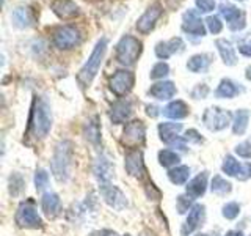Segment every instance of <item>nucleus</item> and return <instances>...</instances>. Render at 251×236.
<instances>
[{"label": "nucleus", "mask_w": 251, "mask_h": 236, "mask_svg": "<svg viewBox=\"0 0 251 236\" xmlns=\"http://www.w3.org/2000/svg\"><path fill=\"white\" fill-rule=\"evenodd\" d=\"M83 134H85V139L88 140L90 144H93L94 147H99V144H100V124H99L98 117H93L85 123Z\"/></svg>", "instance_id": "nucleus-27"}, {"label": "nucleus", "mask_w": 251, "mask_h": 236, "mask_svg": "<svg viewBox=\"0 0 251 236\" xmlns=\"http://www.w3.org/2000/svg\"><path fill=\"white\" fill-rule=\"evenodd\" d=\"M248 120H250V110L247 109H239L235 112L234 121H232V132L235 136H242L245 134L247 128H248Z\"/></svg>", "instance_id": "nucleus-30"}, {"label": "nucleus", "mask_w": 251, "mask_h": 236, "mask_svg": "<svg viewBox=\"0 0 251 236\" xmlns=\"http://www.w3.org/2000/svg\"><path fill=\"white\" fill-rule=\"evenodd\" d=\"M180 129H182V124H180V123H171V121L160 123L159 124V136H160V140L165 142L167 145H173L180 137L179 136Z\"/></svg>", "instance_id": "nucleus-23"}, {"label": "nucleus", "mask_w": 251, "mask_h": 236, "mask_svg": "<svg viewBox=\"0 0 251 236\" xmlns=\"http://www.w3.org/2000/svg\"><path fill=\"white\" fill-rule=\"evenodd\" d=\"M239 52L242 55H245V57H251V39L250 41H245L239 46Z\"/></svg>", "instance_id": "nucleus-45"}, {"label": "nucleus", "mask_w": 251, "mask_h": 236, "mask_svg": "<svg viewBox=\"0 0 251 236\" xmlns=\"http://www.w3.org/2000/svg\"><path fill=\"white\" fill-rule=\"evenodd\" d=\"M245 77L248 79V81H251V65L245 69Z\"/></svg>", "instance_id": "nucleus-49"}, {"label": "nucleus", "mask_w": 251, "mask_h": 236, "mask_svg": "<svg viewBox=\"0 0 251 236\" xmlns=\"http://www.w3.org/2000/svg\"><path fill=\"white\" fill-rule=\"evenodd\" d=\"M148 93L151 94L152 98L159 99V101H168V99H171L177 93V88H176V85L173 84V82L165 81V82L154 84L151 88H149Z\"/></svg>", "instance_id": "nucleus-21"}, {"label": "nucleus", "mask_w": 251, "mask_h": 236, "mask_svg": "<svg viewBox=\"0 0 251 236\" xmlns=\"http://www.w3.org/2000/svg\"><path fill=\"white\" fill-rule=\"evenodd\" d=\"M24 178L21 175H18V173H13V175L10 177V192L11 195H18L22 189H24Z\"/></svg>", "instance_id": "nucleus-38"}, {"label": "nucleus", "mask_w": 251, "mask_h": 236, "mask_svg": "<svg viewBox=\"0 0 251 236\" xmlns=\"http://www.w3.org/2000/svg\"><path fill=\"white\" fill-rule=\"evenodd\" d=\"M207 189V172H202L200 175H196L192 181H188L187 184V194L192 199H198V197L204 195Z\"/></svg>", "instance_id": "nucleus-24"}, {"label": "nucleus", "mask_w": 251, "mask_h": 236, "mask_svg": "<svg viewBox=\"0 0 251 236\" xmlns=\"http://www.w3.org/2000/svg\"><path fill=\"white\" fill-rule=\"evenodd\" d=\"M145 136H146V128L141 120H132L126 124L123 131V145H126L130 149H138L145 144Z\"/></svg>", "instance_id": "nucleus-7"}, {"label": "nucleus", "mask_w": 251, "mask_h": 236, "mask_svg": "<svg viewBox=\"0 0 251 236\" xmlns=\"http://www.w3.org/2000/svg\"><path fill=\"white\" fill-rule=\"evenodd\" d=\"M146 114L149 115V117H157L160 112H159V107H155V106H146Z\"/></svg>", "instance_id": "nucleus-46"}, {"label": "nucleus", "mask_w": 251, "mask_h": 236, "mask_svg": "<svg viewBox=\"0 0 251 236\" xmlns=\"http://www.w3.org/2000/svg\"><path fill=\"white\" fill-rule=\"evenodd\" d=\"M210 55L207 54H196L193 57H190V60L187 61V69L192 71V73H204L209 65H210Z\"/></svg>", "instance_id": "nucleus-29"}, {"label": "nucleus", "mask_w": 251, "mask_h": 236, "mask_svg": "<svg viewBox=\"0 0 251 236\" xmlns=\"http://www.w3.org/2000/svg\"><path fill=\"white\" fill-rule=\"evenodd\" d=\"M192 197L190 195H179L177 200H176V208H177V212L179 214H184V212H187L188 209H192Z\"/></svg>", "instance_id": "nucleus-36"}, {"label": "nucleus", "mask_w": 251, "mask_h": 236, "mask_svg": "<svg viewBox=\"0 0 251 236\" xmlns=\"http://www.w3.org/2000/svg\"><path fill=\"white\" fill-rule=\"evenodd\" d=\"M225 236H243L242 232H237V230H231V232H227Z\"/></svg>", "instance_id": "nucleus-48"}, {"label": "nucleus", "mask_w": 251, "mask_h": 236, "mask_svg": "<svg viewBox=\"0 0 251 236\" xmlns=\"http://www.w3.org/2000/svg\"><path fill=\"white\" fill-rule=\"evenodd\" d=\"M239 2H245V0H239Z\"/></svg>", "instance_id": "nucleus-51"}, {"label": "nucleus", "mask_w": 251, "mask_h": 236, "mask_svg": "<svg viewBox=\"0 0 251 236\" xmlns=\"http://www.w3.org/2000/svg\"><path fill=\"white\" fill-rule=\"evenodd\" d=\"M206 24H207V29L210 33H220V31L223 30V24L222 21H220V18H217V16H209V18L206 19Z\"/></svg>", "instance_id": "nucleus-40"}, {"label": "nucleus", "mask_w": 251, "mask_h": 236, "mask_svg": "<svg viewBox=\"0 0 251 236\" xmlns=\"http://www.w3.org/2000/svg\"><path fill=\"white\" fill-rule=\"evenodd\" d=\"M133 84H135V76H133L132 71L120 69L112 76V79H110V90H112L118 98H123L133 88Z\"/></svg>", "instance_id": "nucleus-9"}, {"label": "nucleus", "mask_w": 251, "mask_h": 236, "mask_svg": "<svg viewBox=\"0 0 251 236\" xmlns=\"http://www.w3.org/2000/svg\"><path fill=\"white\" fill-rule=\"evenodd\" d=\"M132 115V102L129 99H121L115 102L110 110V120L113 124H121L126 120H129Z\"/></svg>", "instance_id": "nucleus-18"}, {"label": "nucleus", "mask_w": 251, "mask_h": 236, "mask_svg": "<svg viewBox=\"0 0 251 236\" xmlns=\"http://www.w3.org/2000/svg\"><path fill=\"white\" fill-rule=\"evenodd\" d=\"M94 177H96L100 183H110V179L115 175V165L108 159L105 154H100L96 161H94Z\"/></svg>", "instance_id": "nucleus-15"}, {"label": "nucleus", "mask_w": 251, "mask_h": 236, "mask_svg": "<svg viewBox=\"0 0 251 236\" xmlns=\"http://www.w3.org/2000/svg\"><path fill=\"white\" fill-rule=\"evenodd\" d=\"M163 117L167 118H173V120H180V118H185L188 115V106L185 104L184 101H173L170 102L168 106H165L162 109Z\"/></svg>", "instance_id": "nucleus-26"}, {"label": "nucleus", "mask_w": 251, "mask_h": 236, "mask_svg": "<svg viewBox=\"0 0 251 236\" xmlns=\"http://www.w3.org/2000/svg\"><path fill=\"white\" fill-rule=\"evenodd\" d=\"M124 165L130 177H137V178L145 177V173H146L145 161H143V153H141L140 149H130L124 157Z\"/></svg>", "instance_id": "nucleus-14"}, {"label": "nucleus", "mask_w": 251, "mask_h": 236, "mask_svg": "<svg viewBox=\"0 0 251 236\" xmlns=\"http://www.w3.org/2000/svg\"><path fill=\"white\" fill-rule=\"evenodd\" d=\"M196 236H212V235H207V233H198Z\"/></svg>", "instance_id": "nucleus-50"}, {"label": "nucleus", "mask_w": 251, "mask_h": 236, "mask_svg": "<svg viewBox=\"0 0 251 236\" xmlns=\"http://www.w3.org/2000/svg\"><path fill=\"white\" fill-rule=\"evenodd\" d=\"M240 91H242V88L235 82H232L231 79H223V81L220 82L218 88L215 90V96L217 98L231 99L234 96H237Z\"/></svg>", "instance_id": "nucleus-28"}, {"label": "nucleus", "mask_w": 251, "mask_h": 236, "mask_svg": "<svg viewBox=\"0 0 251 236\" xmlns=\"http://www.w3.org/2000/svg\"><path fill=\"white\" fill-rule=\"evenodd\" d=\"M220 14L223 16V18L226 19V22H229L231 26L234 22H237L243 18V14L242 11L239 10L237 6H234V5H229V3H222L220 5Z\"/></svg>", "instance_id": "nucleus-32"}, {"label": "nucleus", "mask_w": 251, "mask_h": 236, "mask_svg": "<svg viewBox=\"0 0 251 236\" xmlns=\"http://www.w3.org/2000/svg\"><path fill=\"white\" fill-rule=\"evenodd\" d=\"M93 236H116V233L113 230H100L98 233H94Z\"/></svg>", "instance_id": "nucleus-47"}, {"label": "nucleus", "mask_w": 251, "mask_h": 236, "mask_svg": "<svg viewBox=\"0 0 251 236\" xmlns=\"http://www.w3.org/2000/svg\"><path fill=\"white\" fill-rule=\"evenodd\" d=\"M170 74V66L167 65L165 61H159V63H155V65L152 66L151 69V79H163L165 76H168Z\"/></svg>", "instance_id": "nucleus-35"}, {"label": "nucleus", "mask_w": 251, "mask_h": 236, "mask_svg": "<svg viewBox=\"0 0 251 236\" xmlns=\"http://www.w3.org/2000/svg\"><path fill=\"white\" fill-rule=\"evenodd\" d=\"M52 128V112L50 106L44 98L35 96L31 104V112L28 118V134L35 139H46Z\"/></svg>", "instance_id": "nucleus-1"}, {"label": "nucleus", "mask_w": 251, "mask_h": 236, "mask_svg": "<svg viewBox=\"0 0 251 236\" xmlns=\"http://www.w3.org/2000/svg\"><path fill=\"white\" fill-rule=\"evenodd\" d=\"M182 47H184L182 39H180L179 36H175V38L168 39V41H160V43H157V46H155V55H157L159 59L165 60V59L171 57L173 54H176V52H179V51H182Z\"/></svg>", "instance_id": "nucleus-20"}, {"label": "nucleus", "mask_w": 251, "mask_h": 236, "mask_svg": "<svg viewBox=\"0 0 251 236\" xmlns=\"http://www.w3.org/2000/svg\"><path fill=\"white\" fill-rule=\"evenodd\" d=\"M182 30L185 33H190L195 36H204L206 35V27L204 22L198 18V14L195 11H187L184 14V22H182Z\"/></svg>", "instance_id": "nucleus-17"}, {"label": "nucleus", "mask_w": 251, "mask_h": 236, "mask_svg": "<svg viewBox=\"0 0 251 236\" xmlns=\"http://www.w3.org/2000/svg\"><path fill=\"white\" fill-rule=\"evenodd\" d=\"M179 161V154L176 151H171V149H162L159 153V164L162 167H173V165H177Z\"/></svg>", "instance_id": "nucleus-34"}, {"label": "nucleus", "mask_w": 251, "mask_h": 236, "mask_svg": "<svg viewBox=\"0 0 251 236\" xmlns=\"http://www.w3.org/2000/svg\"><path fill=\"white\" fill-rule=\"evenodd\" d=\"M215 44H217L220 55H222V60L225 65L234 66L235 63H237V55H235V49L232 47L231 41H227V39H217Z\"/></svg>", "instance_id": "nucleus-25"}, {"label": "nucleus", "mask_w": 251, "mask_h": 236, "mask_svg": "<svg viewBox=\"0 0 251 236\" xmlns=\"http://www.w3.org/2000/svg\"><path fill=\"white\" fill-rule=\"evenodd\" d=\"M240 214V205L239 203H235V202H229V203H226L225 206H223V217L226 219H235Z\"/></svg>", "instance_id": "nucleus-37"}, {"label": "nucleus", "mask_w": 251, "mask_h": 236, "mask_svg": "<svg viewBox=\"0 0 251 236\" xmlns=\"http://www.w3.org/2000/svg\"><path fill=\"white\" fill-rule=\"evenodd\" d=\"M196 6L201 13H210L215 8V0H196Z\"/></svg>", "instance_id": "nucleus-43"}, {"label": "nucleus", "mask_w": 251, "mask_h": 236, "mask_svg": "<svg viewBox=\"0 0 251 236\" xmlns=\"http://www.w3.org/2000/svg\"><path fill=\"white\" fill-rule=\"evenodd\" d=\"M16 224L22 228H41L43 220L38 214L35 205L31 200L21 203V206L16 211Z\"/></svg>", "instance_id": "nucleus-8"}, {"label": "nucleus", "mask_w": 251, "mask_h": 236, "mask_svg": "<svg viewBox=\"0 0 251 236\" xmlns=\"http://www.w3.org/2000/svg\"><path fill=\"white\" fill-rule=\"evenodd\" d=\"M73 167V144L69 140H63L55 147V151L50 161V169L57 181L66 183L71 177Z\"/></svg>", "instance_id": "nucleus-2"}, {"label": "nucleus", "mask_w": 251, "mask_h": 236, "mask_svg": "<svg viewBox=\"0 0 251 236\" xmlns=\"http://www.w3.org/2000/svg\"><path fill=\"white\" fill-rule=\"evenodd\" d=\"M188 177H190V169L187 167V165H177V167L171 169L168 172V178L173 184H185Z\"/></svg>", "instance_id": "nucleus-31"}, {"label": "nucleus", "mask_w": 251, "mask_h": 236, "mask_svg": "<svg viewBox=\"0 0 251 236\" xmlns=\"http://www.w3.org/2000/svg\"><path fill=\"white\" fill-rule=\"evenodd\" d=\"M107 46H108V39L100 38L96 43V46H94L88 60L85 61V65L78 71L77 81L82 87H88L93 82V79L96 77V74L99 73V68L102 65V61H104L105 52H107Z\"/></svg>", "instance_id": "nucleus-3"}, {"label": "nucleus", "mask_w": 251, "mask_h": 236, "mask_svg": "<svg viewBox=\"0 0 251 236\" xmlns=\"http://www.w3.org/2000/svg\"><path fill=\"white\" fill-rule=\"evenodd\" d=\"M209 87L206 85V84H198L195 87V88L192 90V98H195V99H204L209 94Z\"/></svg>", "instance_id": "nucleus-42"}, {"label": "nucleus", "mask_w": 251, "mask_h": 236, "mask_svg": "<svg viewBox=\"0 0 251 236\" xmlns=\"http://www.w3.org/2000/svg\"><path fill=\"white\" fill-rule=\"evenodd\" d=\"M82 41V35L78 29L74 26H61L53 31L52 43L53 46L60 51H69L74 49L75 46H78Z\"/></svg>", "instance_id": "nucleus-5"}, {"label": "nucleus", "mask_w": 251, "mask_h": 236, "mask_svg": "<svg viewBox=\"0 0 251 236\" xmlns=\"http://www.w3.org/2000/svg\"><path fill=\"white\" fill-rule=\"evenodd\" d=\"M163 14V8L160 3H152L148 10L140 16L137 21V30L140 33L148 35L155 27V22L160 19V16Z\"/></svg>", "instance_id": "nucleus-11"}, {"label": "nucleus", "mask_w": 251, "mask_h": 236, "mask_svg": "<svg viewBox=\"0 0 251 236\" xmlns=\"http://www.w3.org/2000/svg\"><path fill=\"white\" fill-rule=\"evenodd\" d=\"M202 123L209 131H223L229 126L231 121V114L222 107H209L204 110L202 114Z\"/></svg>", "instance_id": "nucleus-6"}, {"label": "nucleus", "mask_w": 251, "mask_h": 236, "mask_svg": "<svg viewBox=\"0 0 251 236\" xmlns=\"http://www.w3.org/2000/svg\"><path fill=\"white\" fill-rule=\"evenodd\" d=\"M184 139H185V142H193V144H201V142H202L201 134L196 131V129H188L185 132Z\"/></svg>", "instance_id": "nucleus-44"}, {"label": "nucleus", "mask_w": 251, "mask_h": 236, "mask_svg": "<svg viewBox=\"0 0 251 236\" xmlns=\"http://www.w3.org/2000/svg\"><path fill=\"white\" fill-rule=\"evenodd\" d=\"M50 10L58 16L60 19H74L78 16V6L73 0H53L50 3Z\"/></svg>", "instance_id": "nucleus-16"}, {"label": "nucleus", "mask_w": 251, "mask_h": 236, "mask_svg": "<svg viewBox=\"0 0 251 236\" xmlns=\"http://www.w3.org/2000/svg\"><path fill=\"white\" fill-rule=\"evenodd\" d=\"M99 192L102 195L104 202L108 205L110 208H113L116 211H121L127 206V199L123 194L120 187H116L110 183H100L99 184Z\"/></svg>", "instance_id": "nucleus-10"}, {"label": "nucleus", "mask_w": 251, "mask_h": 236, "mask_svg": "<svg viewBox=\"0 0 251 236\" xmlns=\"http://www.w3.org/2000/svg\"><path fill=\"white\" fill-rule=\"evenodd\" d=\"M235 153H237L243 159H251V142H242L235 147Z\"/></svg>", "instance_id": "nucleus-41"}, {"label": "nucleus", "mask_w": 251, "mask_h": 236, "mask_svg": "<svg viewBox=\"0 0 251 236\" xmlns=\"http://www.w3.org/2000/svg\"><path fill=\"white\" fill-rule=\"evenodd\" d=\"M222 170L226 173L227 177H235L240 181H247L251 178V162L240 164L239 161H235L232 156H226Z\"/></svg>", "instance_id": "nucleus-12"}, {"label": "nucleus", "mask_w": 251, "mask_h": 236, "mask_svg": "<svg viewBox=\"0 0 251 236\" xmlns=\"http://www.w3.org/2000/svg\"><path fill=\"white\" fill-rule=\"evenodd\" d=\"M41 206H43L44 214L49 219H53V217H57L61 211V200L55 192H47L43 195Z\"/></svg>", "instance_id": "nucleus-22"}, {"label": "nucleus", "mask_w": 251, "mask_h": 236, "mask_svg": "<svg viewBox=\"0 0 251 236\" xmlns=\"http://www.w3.org/2000/svg\"><path fill=\"white\" fill-rule=\"evenodd\" d=\"M35 13L30 6H18L11 13V21L18 29H27L35 24Z\"/></svg>", "instance_id": "nucleus-19"}, {"label": "nucleus", "mask_w": 251, "mask_h": 236, "mask_svg": "<svg viewBox=\"0 0 251 236\" xmlns=\"http://www.w3.org/2000/svg\"><path fill=\"white\" fill-rule=\"evenodd\" d=\"M49 184V173L44 169H38L35 173V186L38 191H43V189Z\"/></svg>", "instance_id": "nucleus-39"}, {"label": "nucleus", "mask_w": 251, "mask_h": 236, "mask_svg": "<svg viewBox=\"0 0 251 236\" xmlns=\"http://www.w3.org/2000/svg\"><path fill=\"white\" fill-rule=\"evenodd\" d=\"M143 44L138 38L132 35H124L116 44V60L124 66H132L135 65L138 60Z\"/></svg>", "instance_id": "nucleus-4"}, {"label": "nucleus", "mask_w": 251, "mask_h": 236, "mask_svg": "<svg viewBox=\"0 0 251 236\" xmlns=\"http://www.w3.org/2000/svg\"><path fill=\"white\" fill-rule=\"evenodd\" d=\"M124 236H130V235H124Z\"/></svg>", "instance_id": "nucleus-52"}, {"label": "nucleus", "mask_w": 251, "mask_h": 236, "mask_svg": "<svg viewBox=\"0 0 251 236\" xmlns=\"http://www.w3.org/2000/svg\"><path fill=\"white\" fill-rule=\"evenodd\" d=\"M204 217H206V208H204V205H195V206L188 211V216L185 219L182 228H180V235L182 236L192 235L196 228L202 225Z\"/></svg>", "instance_id": "nucleus-13"}, {"label": "nucleus", "mask_w": 251, "mask_h": 236, "mask_svg": "<svg viewBox=\"0 0 251 236\" xmlns=\"http://www.w3.org/2000/svg\"><path fill=\"white\" fill-rule=\"evenodd\" d=\"M210 191L214 194H217V195H226V194H229L232 191V184L229 183V181H226L225 178H222L220 175H217V177H214V179H212Z\"/></svg>", "instance_id": "nucleus-33"}]
</instances>
